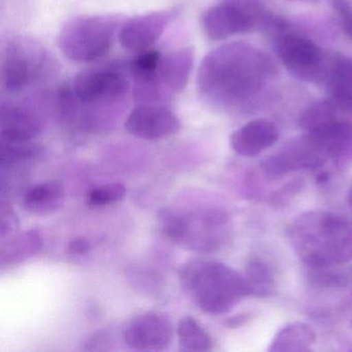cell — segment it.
Segmentation results:
<instances>
[{
  "instance_id": "6da1fadb",
  "label": "cell",
  "mask_w": 352,
  "mask_h": 352,
  "mask_svg": "<svg viewBox=\"0 0 352 352\" xmlns=\"http://www.w3.org/2000/svg\"><path fill=\"white\" fill-rule=\"evenodd\" d=\"M275 76V63L267 53L247 43H230L205 57L197 86L212 104L234 108L253 100Z\"/></svg>"
},
{
  "instance_id": "7a4b0ae2",
  "label": "cell",
  "mask_w": 352,
  "mask_h": 352,
  "mask_svg": "<svg viewBox=\"0 0 352 352\" xmlns=\"http://www.w3.org/2000/svg\"><path fill=\"white\" fill-rule=\"evenodd\" d=\"M286 234L307 267L325 269L352 261V221L339 214L305 212L290 221Z\"/></svg>"
},
{
  "instance_id": "3957f363",
  "label": "cell",
  "mask_w": 352,
  "mask_h": 352,
  "mask_svg": "<svg viewBox=\"0 0 352 352\" xmlns=\"http://www.w3.org/2000/svg\"><path fill=\"white\" fill-rule=\"evenodd\" d=\"M179 280L183 290L208 314L230 312L249 296L244 276L214 259L187 261L181 267Z\"/></svg>"
},
{
  "instance_id": "277c9868",
  "label": "cell",
  "mask_w": 352,
  "mask_h": 352,
  "mask_svg": "<svg viewBox=\"0 0 352 352\" xmlns=\"http://www.w3.org/2000/svg\"><path fill=\"white\" fill-rule=\"evenodd\" d=\"M162 234L175 244L197 252H214L230 238V216L221 208L206 207L182 211L177 208L160 210Z\"/></svg>"
},
{
  "instance_id": "5b68a950",
  "label": "cell",
  "mask_w": 352,
  "mask_h": 352,
  "mask_svg": "<svg viewBox=\"0 0 352 352\" xmlns=\"http://www.w3.org/2000/svg\"><path fill=\"white\" fill-rule=\"evenodd\" d=\"M118 20L107 16H81L67 22L58 36L63 54L75 63H91L110 50Z\"/></svg>"
},
{
  "instance_id": "8992f818",
  "label": "cell",
  "mask_w": 352,
  "mask_h": 352,
  "mask_svg": "<svg viewBox=\"0 0 352 352\" xmlns=\"http://www.w3.org/2000/svg\"><path fill=\"white\" fill-rule=\"evenodd\" d=\"M276 50L282 65L300 81H327L333 58L312 41L298 34H285L278 38Z\"/></svg>"
},
{
  "instance_id": "52a82bcc",
  "label": "cell",
  "mask_w": 352,
  "mask_h": 352,
  "mask_svg": "<svg viewBox=\"0 0 352 352\" xmlns=\"http://www.w3.org/2000/svg\"><path fill=\"white\" fill-rule=\"evenodd\" d=\"M129 83L121 72L114 69H96L82 72L69 88L76 104L83 106H108L126 96Z\"/></svg>"
},
{
  "instance_id": "ba28073f",
  "label": "cell",
  "mask_w": 352,
  "mask_h": 352,
  "mask_svg": "<svg viewBox=\"0 0 352 352\" xmlns=\"http://www.w3.org/2000/svg\"><path fill=\"white\" fill-rule=\"evenodd\" d=\"M329 162L321 142L315 135L306 133L292 140L279 151L263 162V172L272 179L300 170H316Z\"/></svg>"
},
{
  "instance_id": "9c48e42d",
  "label": "cell",
  "mask_w": 352,
  "mask_h": 352,
  "mask_svg": "<svg viewBox=\"0 0 352 352\" xmlns=\"http://www.w3.org/2000/svg\"><path fill=\"white\" fill-rule=\"evenodd\" d=\"M174 329L166 315L145 313L135 317L123 333L127 347L137 351H162L172 343Z\"/></svg>"
},
{
  "instance_id": "30bf717a",
  "label": "cell",
  "mask_w": 352,
  "mask_h": 352,
  "mask_svg": "<svg viewBox=\"0 0 352 352\" xmlns=\"http://www.w3.org/2000/svg\"><path fill=\"white\" fill-rule=\"evenodd\" d=\"M41 50L30 45L17 44L6 53L1 65V84L10 94L22 91L40 77L43 56Z\"/></svg>"
},
{
  "instance_id": "8fae6325",
  "label": "cell",
  "mask_w": 352,
  "mask_h": 352,
  "mask_svg": "<svg viewBox=\"0 0 352 352\" xmlns=\"http://www.w3.org/2000/svg\"><path fill=\"white\" fill-rule=\"evenodd\" d=\"M131 135L144 140L170 137L181 129L180 120L173 111L160 104H142L131 111L125 121Z\"/></svg>"
},
{
  "instance_id": "7c38bea8",
  "label": "cell",
  "mask_w": 352,
  "mask_h": 352,
  "mask_svg": "<svg viewBox=\"0 0 352 352\" xmlns=\"http://www.w3.org/2000/svg\"><path fill=\"white\" fill-rule=\"evenodd\" d=\"M173 18V11L152 12L131 18L121 28L119 42L123 48L133 52L149 50L160 40Z\"/></svg>"
},
{
  "instance_id": "4fadbf2b",
  "label": "cell",
  "mask_w": 352,
  "mask_h": 352,
  "mask_svg": "<svg viewBox=\"0 0 352 352\" xmlns=\"http://www.w3.org/2000/svg\"><path fill=\"white\" fill-rule=\"evenodd\" d=\"M201 28L208 38L222 41L254 28L248 14L230 1L214 6L204 13Z\"/></svg>"
},
{
  "instance_id": "5bb4252c",
  "label": "cell",
  "mask_w": 352,
  "mask_h": 352,
  "mask_svg": "<svg viewBox=\"0 0 352 352\" xmlns=\"http://www.w3.org/2000/svg\"><path fill=\"white\" fill-rule=\"evenodd\" d=\"M279 138L275 123L267 119H255L236 129L230 135V146L239 155L256 157L271 148Z\"/></svg>"
},
{
  "instance_id": "9a60e30c",
  "label": "cell",
  "mask_w": 352,
  "mask_h": 352,
  "mask_svg": "<svg viewBox=\"0 0 352 352\" xmlns=\"http://www.w3.org/2000/svg\"><path fill=\"white\" fill-rule=\"evenodd\" d=\"M38 119L30 111L8 104L1 107L0 135L3 143H26L41 133Z\"/></svg>"
},
{
  "instance_id": "2e32d148",
  "label": "cell",
  "mask_w": 352,
  "mask_h": 352,
  "mask_svg": "<svg viewBox=\"0 0 352 352\" xmlns=\"http://www.w3.org/2000/svg\"><path fill=\"white\" fill-rule=\"evenodd\" d=\"M318 138L329 160L339 168L352 164V123L335 120L315 133H307Z\"/></svg>"
},
{
  "instance_id": "e0dca14e",
  "label": "cell",
  "mask_w": 352,
  "mask_h": 352,
  "mask_svg": "<svg viewBox=\"0 0 352 352\" xmlns=\"http://www.w3.org/2000/svg\"><path fill=\"white\" fill-rule=\"evenodd\" d=\"M195 63V49L185 47L162 57L160 74L162 84L172 92L183 91L188 84Z\"/></svg>"
},
{
  "instance_id": "ac0fdd59",
  "label": "cell",
  "mask_w": 352,
  "mask_h": 352,
  "mask_svg": "<svg viewBox=\"0 0 352 352\" xmlns=\"http://www.w3.org/2000/svg\"><path fill=\"white\" fill-rule=\"evenodd\" d=\"M65 199L63 183L51 180L32 187L24 195L22 203L30 213L46 215L57 211L63 205Z\"/></svg>"
},
{
  "instance_id": "d6986e66",
  "label": "cell",
  "mask_w": 352,
  "mask_h": 352,
  "mask_svg": "<svg viewBox=\"0 0 352 352\" xmlns=\"http://www.w3.org/2000/svg\"><path fill=\"white\" fill-rule=\"evenodd\" d=\"M327 85L333 104L345 111H352V59L338 56L333 58Z\"/></svg>"
},
{
  "instance_id": "ffe728a7",
  "label": "cell",
  "mask_w": 352,
  "mask_h": 352,
  "mask_svg": "<svg viewBox=\"0 0 352 352\" xmlns=\"http://www.w3.org/2000/svg\"><path fill=\"white\" fill-rule=\"evenodd\" d=\"M44 241L38 230H30L3 241L0 249L1 267L23 263L42 250Z\"/></svg>"
},
{
  "instance_id": "44dd1931",
  "label": "cell",
  "mask_w": 352,
  "mask_h": 352,
  "mask_svg": "<svg viewBox=\"0 0 352 352\" xmlns=\"http://www.w3.org/2000/svg\"><path fill=\"white\" fill-rule=\"evenodd\" d=\"M316 341L314 329L307 323H288L279 329L271 346L270 352H302L310 351Z\"/></svg>"
},
{
  "instance_id": "7402d4cb",
  "label": "cell",
  "mask_w": 352,
  "mask_h": 352,
  "mask_svg": "<svg viewBox=\"0 0 352 352\" xmlns=\"http://www.w3.org/2000/svg\"><path fill=\"white\" fill-rule=\"evenodd\" d=\"M177 335L182 351H209L213 347L209 333L193 317L181 318L177 327Z\"/></svg>"
},
{
  "instance_id": "603a6c76",
  "label": "cell",
  "mask_w": 352,
  "mask_h": 352,
  "mask_svg": "<svg viewBox=\"0 0 352 352\" xmlns=\"http://www.w3.org/2000/svg\"><path fill=\"white\" fill-rule=\"evenodd\" d=\"M249 296L265 298L273 292L275 278L269 265L258 259H253L247 265L244 275Z\"/></svg>"
},
{
  "instance_id": "cb8c5ba5",
  "label": "cell",
  "mask_w": 352,
  "mask_h": 352,
  "mask_svg": "<svg viewBox=\"0 0 352 352\" xmlns=\"http://www.w3.org/2000/svg\"><path fill=\"white\" fill-rule=\"evenodd\" d=\"M42 149L32 142L3 143L1 142V168H14L23 166L41 155Z\"/></svg>"
},
{
  "instance_id": "d4e9b609",
  "label": "cell",
  "mask_w": 352,
  "mask_h": 352,
  "mask_svg": "<svg viewBox=\"0 0 352 352\" xmlns=\"http://www.w3.org/2000/svg\"><path fill=\"white\" fill-rule=\"evenodd\" d=\"M337 120L333 102L322 100L315 102L304 111L300 118V126L306 133H315Z\"/></svg>"
},
{
  "instance_id": "484cf974",
  "label": "cell",
  "mask_w": 352,
  "mask_h": 352,
  "mask_svg": "<svg viewBox=\"0 0 352 352\" xmlns=\"http://www.w3.org/2000/svg\"><path fill=\"white\" fill-rule=\"evenodd\" d=\"M126 195L123 183L115 182L92 189L87 193L86 201L90 207H104L122 201Z\"/></svg>"
},
{
  "instance_id": "4316f807",
  "label": "cell",
  "mask_w": 352,
  "mask_h": 352,
  "mask_svg": "<svg viewBox=\"0 0 352 352\" xmlns=\"http://www.w3.org/2000/svg\"><path fill=\"white\" fill-rule=\"evenodd\" d=\"M162 57V54L156 50L140 52V55L133 58L129 67L131 75L133 78L158 75Z\"/></svg>"
},
{
  "instance_id": "83f0119b",
  "label": "cell",
  "mask_w": 352,
  "mask_h": 352,
  "mask_svg": "<svg viewBox=\"0 0 352 352\" xmlns=\"http://www.w3.org/2000/svg\"><path fill=\"white\" fill-rule=\"evenodd\" d=\"M19 226L17 215L14 212L13 208L10 205H1V215H0V236L1 240L9 239Z\"/></svg>"
},
{
  "instance_id": "f1b7e54d",
  "label": "cell",
  "mask_w": 352,
  "mask_h": 352,
  "mask_svg": "<svg viewBox=\"0 0 352 352\" xmlns=\"http://www.w3.org/2000/svg\"><path fill=\"white\" fill-rule=\"evenodd\" d=\"M333 7L339 17L342 30L346 36L352 38V1L333 0Z\"/></svg>"
},
{
  "instance_id": "f546056e",
  "label": "cell",
  "mask_w": 352,
  "mask_h": 352,
  "mask_svg": "<svg viewBox=\"0 0 352 352\" xmlns=\"http://www.w3.org/2000/svg\"><path fill=\"white\" fill-rule=\"evenodd\" d=\"M91 249V245L88 242L87 239L77 238L69 242L67 246V252L69 254L83 255L87 254Z\"/></svg>"
}]
</instances>
